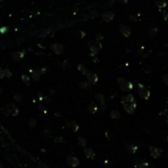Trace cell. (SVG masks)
<instances>
[{
  "instance_id": "obj_1",
  "label": "cell",
  "mask_w": 168,
  "mask_h": 168,
  "mask_svg": "<svg viewBox=\"0 0 168 168\" xmlns=\"http://www.w3.org/2000/svg\"><path fill=\"white\" fill-rule=\"evenodd\" d=\"M0 168H3V166H2V164H1V163H0Z\"/></svg>"
}]
</instances>
